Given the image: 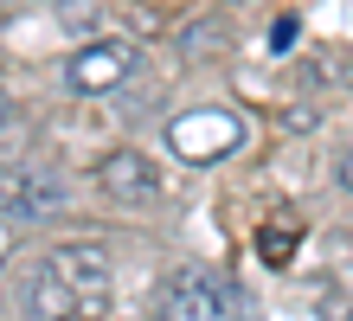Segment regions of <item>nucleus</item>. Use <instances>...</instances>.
I'll return each mask as SVG.
<instances>
[{
  "instance_id": "obj_6",
  "label": "nucleus",
  "mask_w": 353,
  "mask_h": 321,
  "mask_svg": "<svg viewBox=\"0 0 353 321\" xmlns=\"http://www.w3.org/2000/svg\"><path fill=\"white\" fill-rule=\"evenodd\" d=\"M103 193L116 206H148V200H161V167L135 148H122V155L103 161Z\"/></svg>"
},
{
  "instance_id": "obj_7",
  "label": "nucleus",
  "mask_w": 353,
  "mask_h": 321,
  "mask_svg": "<svg viewBox=\"0 0 353 321\" xmlns=\"http://www.w3.org/2000/svg\"><path fill=\"white\" fill-rule=\"evenodd\" d=\"M341 186H347V193H353V155H347V161H341Z\"/></svg>"
},
{
  "instance_id": "obj_1",
  "label": "nucleus",
  "mask_w": 353,
  "mask_h": 321,
  "mask_svg": "<svg viewBox=\"0 0 353 321\" xmlns=\"http://www.w3.org/2000/svg\"><path fill=\"white\" fill-rule=\"evenodd\" d=\"M26 321H103L110 315V251L103 244H58L26 276Z\"/></svg>"
},
{
  "instance_id": "obj_3",
  "label": "nucleus",
  "mask_w": 353,
  "mask_h": 321,
  "mask_svg": "<svg viewBox=\"0 0 353 321\" xmlns=\"http://www.w3.org/2000/svg\"><path fill=\"white\" fill-rule=\"evenodd\" d=\"M71 186L65 174H52V167L39 161H0V219H52V212H65Z\"/></svg>"
},
{
  "instance_id": "obj_4",
  "label": "nucleus",
  "mask_w": 353,
  "mask_h": 321,
  "mask_svg": "<svg viewBox=\"0 0 353 321\" xmlns=\"http://www.w3.org/2000/svg\"><path fill=\"white\" fill-rule=\"evenodd\" d=\"M238 142H244V122H238L232 110H180V116L168 122V148H174L180 161H193V167L225 161Z\"/></svg>"
},
{
  "instance_id": "obj_8",
  "label": "nucleus",
  "mask_w": 353,
  "mask_h": 321,
  "mask_svg": "<svg viewBox=\"0 0 353 321\" xmlns=\"http://www.w3.org/2000/svg\"><path fill=\"white\" fill-rule=\"evenodd\" d=\"M7 116H13V103H7V97H0V122H7Z\"/></svg>"
},
{
  "instance_id": "obj_2",
  "label": "nucleus",
  "mask_w": 353,
  "mask_h": 321,
  "mask_svg": "<svg viewBox=\"0 0 353 321\" xmlns=\"http://www.w3.org/2000/svg\"><path fill=\"white\" fill-rule=\"evenodd\" d=\"M148 309H154V321H238V289L219 270L186 264V270H168L154 283Z\"/></svg>"
},
{
  "instance_id": "obj_5",
  "label": "nucleus",
  "mask_w": 353,
  "mask_h": 321,
  "mask_svg": "<svg viewBox=\"0 0 353 321\" xmlns=\"http://www.w3.org/2000/svg\"><path fill=\"white\" fill-rule=\"evenodd\" d=\"M135 64L141 58H135L129 39H97V46H84V52L65 58V84L84 90V97H103V90H116V84H129Z\"/></svg>"
}]
</instances>
